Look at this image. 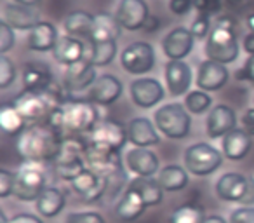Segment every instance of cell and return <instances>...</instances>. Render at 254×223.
<instances>
[{"label":"cell","mask_w":254,"mask_h":223,"mask_svg":"<svg viewBox=\"0 0 254 223\" xmlns=\"http://www.w3.org/2000/svg\"><path fill=\"white\" fill-rule=\"evenodd\" d=\"M47 124L53 126L61 138L91 133L99 122L98 105L85 98L68 96L47 119Z\"/></svg>","instance_id":"6da1fadb"},{"label":"cell","mask_w":254,"mask_h":223,"mask_svg":"<svg viewBox=\"0 0 254 223\" xmlns=\"http://www.w3.org/2000/svg\"><path fill=\"white\" fill-rule=\"evenodd\" d=\"M63 138L60 133L47 122L28 124L26 129L16 140V150L23 160L47 162L56 160Z\"/></svg>","instance_id":"7a4b0ae2"},{"label":"cell","mask_w":254,"mask_h":223,"mask_svg":"<svg viewBox=\"0 0 254 223\" xmlns=\"http://www.w3.org/2000/svg\"><path fill=\"white\" fill-rule=\"evenodd\" d=\"M207 60L228 65L239 56V42H237V19L232 16H219L212 25V30L205 42Z\"/></svg>","instance_id":"3957f363"},{"label":"cell","mask_w":254,"mask_h":223,"mask_svg":"<svg viewBox=\"0 0 254 223\" xmlns=\"http://www.w3.org/2000/svg\"><path fill=\"white\" fill-rule=\"evenodd\" d=\"M47 188V176L44 162H33V160H23L21 167L16 173L14 183V197L23 202H32L42 195Z\"/></svg>","instance_id":"277c9868"},{"label":"cell","mask_w":254,"mask_h":223,"mask_svg":"<svg viewBox=\"0 0 254 223\" xmlns=\"http://www.w3.org/2000/svg\"><path fill=\"white\" fill-rule=\"evenodd\" d=\"M155 126L171 140H183L191 128L190 114L181 103H167L155 112Z\"/></svg>","instance_id":"5b68a950"},{"label":"cell","mask_w":254,"mask_h":223,"mask_svg":"<svg viewBox=\"0 0 254 223\" xmlns=\"http://www.w3.org/2000/svg\"><path fill=\"white\" fill-rule=\"evenodd\" d=\"M223 164V153L209 143H195L185 152V167L195 176H209Z\"/></svg>","instance_id":"8992f818"},{"label":"cell","mask_w":254,"mask_h":223,"mask_svg":"<svg viewBox=\"0 0 254 223\" xmlns=\"http://www.w3.org/2000/svg\"><path fill=\"white\" fill-rule=\"evenodd\" d=\"M127 142H129L127 128L113 119L99 121L98 126L89 133V143L108 152H120Z\"/></svg>","instance_id":"52a82bcc"},{"label":"cell","mask_w":254,"mask_h":223,"mask_svg":"<svg viewBox=\"0 0 254 223\" xmlns=\"http://www.w3.org/2000/svg\"><path fill=\"white\" fill-rule=\"evenodd\" d=\"M120 65L127 74H148L155 67V51L146 42H132L120 54Z\"/></svg>","instance_id":"ba28073f"},{"label":"cell","mask_w":254,"mask_h":223,"mask_svg":"<svg viewBox=\"0 0 254 223\" xmlns=\"http://www.w3.org/2000/svg\"><path fill=\"white\" fill-rule=\"evenodd\" d=\"M85 167L98 176L108 178L117 171L124 169V164L119 152H108V150L98 149L89 143L87 152H85Z\"/></svg>","instance_id":"9c48e42d"},{"label":"cell","mask_w":254,"mask_h":223,"mask_svg":"<svg viewBox=\"0 0 254 223\" xmlns=\"http://www.w3.org/2000/svg\"><path fill=\"white\" fill-rule=\"evenodd\" d=\"M115 16L122 28L136 32L143 30L146 19L150 18V9L145 0H120Z\"/></svg>","instance_id":"30bf717a"},{"label":"cell","mask_w":254,"mask_h":223,"mask_svg":"<svg viewBox=\"0 0 254 223\" xmlns=\"http://www.w3.org/2000/svg\"><path fill=\"white\" fill-rule=\"evenodd\" d=\"M193 42L195 37L190 30L185 28V26H176L164 37L162 49L171 61H181L193 49Z\"/></svg>","instance_id":"8fae6325"},{"label":"cell","mask_w":254,"mask_h":223,"mask_svg":"<svg viewBox=\"0 0 254 223\" xmlns=\"http://www.w3.org/2000/svg\"><path fill=\"white\" fill-rule=\"evenodd\" d=\"M96 67H92L87 61H78V63L71 65V67H66V72H64V78H63V85L66 89V92L70 96L77 94V92H82L85 89H89L92 84L96 82Z\"/></svg>","instance_id":"7c38bea8"},{"label":"cell","mask_w":254,"mask_h":223,"mask_svg":"<svg viewBox=\"0 0 254 223\" xmlns=\"http://www.w3.org/2000/svg\"><path fill=\"white\" fill-rule=\"evenodd\" d=\"M237 129V115L232 106L216 105L205 121V133L211 140L225 138L228 133Z\"/></svg>","instance_id":"4fadbf2b"},{"label":"cell","mask_w":254,"mask_h":223,"mask_svg":"<svg viewBox=\"0 0 254 223\" xmlns=\"http://www.w3.org/2000/svg\"><path fill=\"white\" fill-rule=\"evenodd\" d=\"M122 94V82L115 75H99L96 82L87 89V98L94 105H112Z\"/></svg>","instance_id":"5bb4252c"},{"label":"cell","mask_w":254,"mask_h":223,"mask_svg":"<svg viewBox=\"0 0 254 223\" xmlns=\"http://www.w3.org/2000/svg\"><path fill=\"white\" fill-rule=\"evenodd\" d=\"M131 98L139 108H152L164 98V87L157 78H136L131 84Z\"/></svg>","instance_id":"9a60e30c"},{"label":"cell","mask_w":254,"mask_h":223,"mask_svg":"<svg viewBox=\"0 0 254 223\" xmlns=\"http://www.w3.org/2000/svg\"><path fill=\"white\" fill-rule=\"evenodd\" d=\"M228 78H230V74L223 63L205 60V61H202L200 67H198L197 85L205 92L219 91L221 87H225Z\"/></svg>","instance_id":"2e32d148"},{"label":"cell","mask_w":254,"mask_h":223,"mask_svg":"<svg viewBox=\"0 0 254 223\" xmlns=\"http://www.w3.org/2000/svg\"><path fill=\"white\" fill-rule=\"evenodd\" d=\"M71 190L75 194H78L84 202H98L99 199L105 197L106 192V180L98 174H94L92 171L85 169L82 174H78L73 181H70Z\"/></svg>","instance_id":"e0dca14e"},{"label":"cell","mask_w":254,"mask_h":223,"mask_svg":"<svg viewBox=\"0 0 254 223\" xmlns=\"http://www.w3.org/2000/svg\"><path fill=\"white\" fill-rule=\"evenodd\" d=\"M249 178L240 173H226L216 181V194L225 202H239L242 204V199L247 192Z\"/></svg>","instance_id":"ac0fdd59"},{"label":"cell","mask_w":254,"mask_h":223,"mask_svg":"<svg viewBox=\"0 0 254 223\" xmlns=\"http://www.w3.org/2000/svg\"><path fill=\"white\" fill-rule=\"evenodd\" d=\"M58 39L60 35H58L56 26L49 21H40L28 32L26 46L28 49L37 51V53H49V51H54Z\"/></svg>","instance_id":"d6986e66"},{"label":"cell","mask_w":254,"mask_h":223,"mask_svg":"<svg viewBox=\"0 0 254 223\" xmlns=\"http://www.w3.org/2000/svg\"><path fill=\"white\" fill-rule=\"evenodd\" d=\"M166 82L167 89L173 96H183L188 92L191 84V68L188 63L181 61H171L166 65Z\"/></svg>","instance_id":"ffe728a7"},{"label":"cell","mask_w":254,"mask_h":223,"mask_svg":"<svg viewBox=\"0 0 254 223\" xmlns=\"http://www.w3.org/2000/svg\"><path fill=\"white\" fill-rule=\"evenodd\" d=\"M157 126L146 117H136L127 124L129 133V142L136 145L138 149H148L160 142V136L157 133Z\"/></svg>","instance_id":"44dd1931"},{"label":"cell","mask_w":254,"mask_h":223,"mask_svg":"<svg viewBox=\"0 0 254 223\" xmlns=\"http://www.w3.org/2000/svg\"><path fill=\"white\" fill-rule=\"evenodd\" d=\"M127 167L136 176H153L159 171V157L148 149H132L126 153Z\"/></svg>","instance_id":"7402d4cb"},{"label":"cell","mask_w":254,"mask_h":223,"mask_svg":"<svg viewBox=\"0 0 254 223\" xmlns=\"http://www.w3.org/2000/svg\"><path fill=\"white\" fill-rule=\"evenodd\" d=\"M12 30H32L37 23H40L39 14L33 11V7H26L21 4H7L4 5V19Z\"/></svg>","instance_id":"603a6c76"},{"label":"cell","mask_w":254,"mask_h":223,"mask_svg":"<svg viewBox=\"0 0 254 223\" xmlns=\"http://www.w3.org/2000/svg\"><path fill=\"white\" fill-rule=\"evenodd\" d=\"M53 54L61 65L71 67V65L84 60V40L71 35H61L58 39Z\"/></svg>","instance_id":"cb8c5ba5"},{"label":"cell","mask_w":254,"mask_h":223,"mask_svg":"<svg viewBox=\"0 0 254 223\" xmlns=\"http://www.w3.org/2000/svg\"><path fill=\"white\" fill-rule=\"evenodd\" d=\"M253 147V136L246 129H233L223 138V155L230 160H242Z\"/></svg>","instance_id":"d4e9b609"},{"label":"cell","mask_w":254,"mask_h":223,"mask_svg":"<svg viewBox=\"0 0 254 223\" xmlns=\"http://www.w3.org/2000/svg\"><path fill=\"white\" fill-rule=\"evenodd\" d=\"M146 204L141 199V195L136 190L127 187L126 192L120 195V199L117 201L115 206V213L122 222H134L139 216L145 213Z\"/></svg>","instance_id":"484cf974"},{"label":"cell","mask_w":254,"mask_h":223,"mask_svg":"<svg viewBox=\"0 0 254 223\" xmlns=\"http://www.w3.org/2000/svg\"><path fill=\"white\" fill-rule=\"evenodd\" d=\"M117 54V42H94L84 40V61L91 63L92 67H106L113 61Z\"/></svg>","instance_id":"4316f807"},{"label":"cell","mask_w":254,"mask_h":223,"mask_svg":"<svg viewBox=\"0 0 254 223\" xmlns=\"http://www.w3.org/2000/svg\"><path fill=\"white\" fill-rule=\"evenodd\" d=\"M122 32L117 16H112L110 12H99L94 16V23H92V32L91 39L94 42H110V40H117Z\"/></svg>","instance_id":"83f0119b"},{"label":"cell","mask_w":254,"mask_h":223,"mask_svg":"<svg viewBox=\"0 0 254 223\" xmlns=\"http://www.w3.org/2000/svg\"><path fill=\"white\" fill-rule=\"evenodd\" d=\"M127 187L136 190L139 195H141L146 208L159 206L164 199V188L160 187L159 180H155L153 176H136L134 180L129 181Z\"/></svg>","instance_id":"f1b7e54d"},{"label":"cell","mask_w":254,"mask_h":223,"mask_svg":"<svg viewBox=\"0 0 254 223\" xmlns=\"http://www.w3.org/2000/svg\"><path fill=\"white\" fill-rule=\"evenodd\" d=\"M23 84H25V89H30V91H46L54 84V77L49 67L40 63H30L23 72Z\"/></svg>","instance_id":"f546056e"},{"label":"cell","mask_w":254,"mask_h":223,"mask_svg":"<svg viewBox=\"0 0 254 223\" xmlns=\"http://www.w3.org/2000/svg\"><path fill=\"white\" fill-rule=\"evenodd\" d=\"M64 204H66V197H64L63 190H60L56 187H47L42 192V195L35 201L37 211L44 218H54V216H58L63 211Z\"/></svg>","instance_id":"4dcf8cb0"},{"label":"cell","mask_w":254,"mask_h":223,"mask_svg":"<svg viewBox=\"0 0 254 223\" xmlns=\"http://www.w3.org/2000/svg\"><path fill=\"white\" fill-rule=\"evenodd\" d=\"M92 23H94V16L89 14L87 11H73L66 16L63 26L66 30V35L89 40L92 32Z\"/></svg>","instance_id":"1f68e13d"},{"label":"cell","mask_w":254,"mask_h":223,"mask_svg":"<svg viewBox=\"0 0 254 223\" xmlns=\"http://www.w3.org/2000/svg\"><path fill=\"white\" fill-rule=\"evenodd\" d=\"M159 183L164 192H180L188 185V173L178 164H169L159 171Z\"/></svg>","instance_id":"d6a6232c"},{"label":"cell","mask_w":254,"mask_h":223,"mask_svg":"<svg viewBox=\"0 0 254 223\" xmlns=\"http://www.w3.org/2000/svg\"><path fill=\"white\" fill-rule=\"evenodd\" d=\"M87 142L80 140L78 136H70L61 142V149L58 153L54 164L64 162H77V160H85V152H87Z\"/></svg>","instance_id":"836d02e7"},{"label":"cell","mask_w":254,"mask_h":223,"mask_svg":"<svg viewBox=\"0 0 254 223\" xmlns=\"http://www.w3.org/2000/svg\"><path fill=\"white\" fill-rule=\"evenodd\" d=\"M26 126H28V122L25 121V117L19 114V110L12 103L2 105V108H0V128L7 135L19 136L26 129Z\"/></svg>","instance_id":"e575fe53"},{"label":"cell","mask_w":254,"mask_h":223,"mask_svg":"<svg viewBox=\"0 0 254 223\" xmlns=\"http://www.w3.org/2000/svg\"><path fill=\"white\" fill-rule=\"evenodd\" d=\"M204 209L197 204H183L169 216V223H204Z\"/></svg>","instance_id":"d590c367"},{"label":"cell","mask_w":254,"mask_h":223,"mask_svg":"<svg viewBox=\"0 0 254 223\" xmlns=\"http://www.w3.org/2000/svg\"><path fill=\"white\" fill-rule=\"evenodd\" d=\"M211 105H212V98L209 96V92L202 91V89L188 92L187 98H185V106H187V110L191 112V114H204Z\"/></svg>","instance_id":"8d00e7d4"},{"label":"cell","mask_w":254,"mask_h":223,"mask_svg":"<svg viewBox=\"0 0 254 223\" xmlns=\"http://www.w3.org/2000/svg\"><path fill=\"white\" fill-rule=\"evenodd\" d=\"M87 169L85 167V160H77V162H64V164H54V171H56L58 178L66 181H73L78 174H82Z\"/></svg>","instance_id":"74e56055"},{"label":"cell","mask_w":254,"mask_h":223,"mask_svg":"<svg viewBox=\"0 0 254 223\" xmlns=\"http://www.w3.org/2000/svg\"><path fill=\"white\" fill-rule=\"evenodd\" d=\"M16 78V67L5 54L0 56V87L7 89Z\"/></svg>","instance_id":"f35d334b"},{"label":"cell","mask_w":254,"mask_h":223,"mask_svg":"<svg viewBox=\"0 0 254 223\" xmlns=\"http://www.w3.org/2000/svg\"><path fill=\"white\" fill-rule=\"evenodd\" d=\"M64 223H106V220L96 211H75L66 216Z\"/></svg>","instance_id":"ab89813d"},{"label":"cell","mask_w":254,"mask_h":223,"mask_svg":"<svg viewBox=\"0 0 254 223\" xmlns=\"http://www.w3.org/2000/svg\"><path fill=\"white\" fill-rule=\"evenodd\" d=\"M211 30H212V25L207 14H198L190 26V32L193 33L195 39H205V37H209Z\"/></svg>","instance_id":"60d3db41"},{"label":"cell","mask_w":254,"mask_h":223,"mask_svg":"<svg viewBox=\"0 0 254 223\" xmlns=\"http://www.w3.org/2000/svg\"><path fill=\"white\" fill-rule=\"evenodd\" d=\"M16 173L9 169H0V197L5 199L14 192Z\"/></svg>","instance_id":"b9f144b4"},{"label":"cell","mask_w":254,"mask_h":223,"mask_svg":"<svg viewBox=\"0 0 254 223\" xmlns=\"http://www.w3.org/2000/svg\"><path fill=\"white\" fill-rule=\"evenodd\" d=\"M16 42L14 30L7 25L5 21L0 23V53L5 54Z\"/></svg>","instance_id":"7bdbcfd3"},{"label":"cell","mask_w":254,"mask_h":223,"mask_svg":"<svg viewBox=\"0 0 254 223\" xmlns=\"http://www.w3.org/2000/svg\"><path fill=\"white\" fill-rule=\"evenodd\" d=\"M228 223H254V206H239L233 209Z\"/></svg>","instance_id":"ee69618b"},{"label":"cell","mask_w":254,"mask_h":223,"mask_svg":"<svg viewBox=\"0 0 254 223\" xmlns=\"http://www.w3.org/2000/svg\"><path fill=\"white\" fill-rule=\"evenodd\" d=\"M193 7L198 14H218L223 7V0H193Z\"/></svg>","instance_id":"f6af8a7d"},{"label":"cell","mask_w":254,"mask_h":223,"mask_svg":"<svg viewBox=\"0 0 254 223\" xmlns=\"http://www.w3.org/2000/svg\"><path fill=\"white\" fill-rule=\"evenodd\" d=\"M235 77L237 80H247L251 84H254V54L247 58L244 67L235 74Z\"/></svg>","instance_id":"bcb514c9"},{"label":"cell","mask_w":254,"mask_h":223,"mask_svg":"<svg viewBox=\"0 0 254 223\" xmlns=\"http://www.w3.org/2000/svg\"><path fill=\"white\" fill-rule=\"evenodd\" d=\"M193 7V0H171L169 9L176 16H185L190 9Z\"/></svg>","instance_id":"7dc6e473"},{"label":"cell","mask_w":254,"mask_h":223,"mask_svg":"<svg viewBox=\"0 0 254 223\" xmlns=\"http://www.w3.org/2000/svg\"><path fill=\"white\" fill-rule=\"evenodd\" d=\"M242 126L247 133L254 138V108H247L242 115Z\"/></svg>","instance_id":"c3c4849f"},{"label":"cell","mask_w":254,"mask_h":223,"mask_svg":"<svg viewBox=\"0 0 254 223\" xmlns=\"http://www.w3.org/2000/svg\"><path fill=\"white\" fill-rule=\"evenodd\" d=\"M7 223H44V222L35 215H30V213H21V215L12 216Z\"/></svg>","instance_id":"681fc988"},{"label":"cell","mask_w":254,"mask_h":223,"mask_svg":"<svg viewBox=\"0 0 254 223\" xmlns=\"http://www.w3.org/2000/svg\"><path fill=\"white\" fill-rule=\"evenodd\" d=\"M240 206H254V178H249V185H247V192L242 199Z\"/></svg>","instance_id":"f907efd6"},{"label":"cell","mask_w":254,"mask_h":223,"mask_svg":"<svg viewBox=\"0 0 254 223\" xmlns=\"http://www.w3.org/2000/svg\"><path fill=\"white\" fill-rule=\"evenodd\" d=\"M244 51H246L249 56L254 54V33L253 32H249L244 37Z\"/></svg>","instance_id":"816d5d0a"},{"label":"cell","mask_w":254,"mask_h":223,"mask_svg":"<svg viewBox=\"0 0 254 223\" xmlns=\"http://www.w3.org/2000/svg\"><path fill=\"white\" fill-rule=\"evenodd\" d=\"M157 28H159V18H157V16L150 14V18L146 19V23H145V26H143V30H145V32H155Z\"/></svg>","instance_id":"f5cc1de1"},{"label":"cell","mask_w":254,"mask_h":223,"mask_svg":"<svg viewBox=\"0 0 254 223\" xmlns=\"http://www.w3.org/2000/svg\"><path fill=\"white\" fill-rule=\"evenodd\" d=\"M204 223H228V222L219 215H209V216H205Z\"/></svg>","instance_id":"db71d44e"},{"label":"cell","mask_w":254,"mask_h":223,"mask_svg":"<svg viewBox=\"0 0 254 223\" xmlns=\"http://www.w3.org/2000/svg\"><path fill=\"white\" fill-rule=\"evenodd\" d=\"M16 4H21V5H26V7H35L39 4L40 0H14Z\"/></svg>","instance_id":"11a10c76"},{"label":"cell","mask_w":254,"mask_h":223,"mask_svg":"<svg viewBox=\"0 0 254 223\" xmlns=\"http://www.w3.org/2000/svg\"><path fill=\"white\" fill-rule=\"evenodd\" d=\"M246 25H247V28H249L251 32L254 33V14H251L249 18L246 19Z\"/></svg>","instance_id":"9f6ffc18"},{"label":"cell","mask_w":254,"mask_h":223,"mask_svg":"<svg viewBox=\"0 0 254 223\" xmlns=\"http://www.w3.org/2000/svg\"><path fill=\"white\" fill-rule=\"evenodd\" d=\"M226 4H230V5H237V4H242L244 0H225Z\"/></svg>","instance_id":"6f0895ef"}]
</instances>
